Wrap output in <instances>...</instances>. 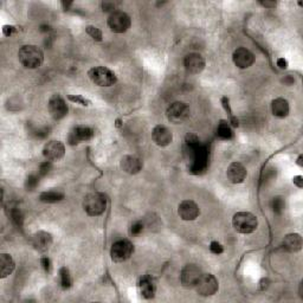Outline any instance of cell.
Instances as JSON below:
<instances>
[{
    "label": "cell",
    "mask_w": 303,
    "mask_h": 303,
    "mask_svg": "<svg viewBox=\"0 0 303 303\" xmlns=\"http://www.w3.org/2000/svg\"><path fill=\"white\" fill-rule=\"evenodd\" d=\"M86 32L92 38H94L95 40H102V32L100 31V28L95 26H88L86 28Z\"/></svg>",
    "instance_id": "obj_30"
},
{
    "label": "cell",
    "mask_w": 303,
    "mask_h": 303,
    "mask_svg": "<svg viewBox=\"0 0 303 303\" xmlns=\"http://www.w3.org/2000/svg\"><path fill=\"white\" fill-rule=\"evenodd\" d=\"M210 250H211V252H214V254H223L224 248L220 243H218V242H212L211 246H210Z\"/></svg>",
    "instance_id": "obj_32"
},
{
    "label": "cell",
    "mask_w": 303,
    "mask_h": 303,
    "mask_svg": "<svg viewBox=\"0 0 303 303\" xmlns=\"http://www.w3.org/2000/svg\"><path fill=\"white\" fill-rule=\"evenodd\" d=\"M121 168L128 174H136L142 168V161L134 156H126L121 160Z\"/></svg>",
    "instance_id": "obj_19"
},
{
    "label": "cell",
    "mask_w": 303,
    "mask_h": 303,
    "mask_svg": "<svg viewBox=\"0 0 303 303\" xmlns=\"http://www.w3.org/2000/svg\"><path fill=\"white\" fill-rule=\"evenodd\" d=\"M194 288L199 295L212 296L217 292L218 281L211 274H202V276L199 277Z\"/></svg>",
    "instance_id": "obj_6"
},
{
    "label": "cell",
    "mask_w": 303,
    "mask_h": 303,
    "mask_svg": "<svg viewBox=\"0 0 303 303\" xmlns=\"http://www.w3.org/2000/svg\"><path fill=\"white\" fill-rule=\"evenodd\" d=\"M40 263H42V266H43V269L45 270V272H49L51 270V260L48 258V257H44V258H42Z\"/></svg>",
    "instance_id": "obj_36"
},
{
    "label": "cell",
    "mask_w": 303,
    "mask_h": 303,
    "mask_svg": "<svg viewBox=\"0 0 303 303\" xmlns=\"http://www.w3.org/2000/svg\"><path fill=\"white\" fill-rule=\"evenodd\" d=\"M178 214L182 220L186 222L194 220V219L199 216V208L194 202L184 200L182 204L179 205Z\"/></svg>",
    "instance_id": "obj_16"
},
{
    "label": "cell",
    "mask_w": 303,
    "mask_h": 303,
    "mask_svg": "<svg viewBox=\"0 0 303 303\" xmlns=\"http://www.w3.org/2000/svg\"><path fill=\"white\" fill-rule=\"evenodd\" d=\"M232 224H234V230L240 234H252L257 228L258 220H257L256 216H254L250 212H238L234 216L232 219Z\"/></svg>",
    "instance_id": "obj_2"
},
{
    "label": "cell",
    "mask_w": 303,
    "mask_h": 303,
    "mask_svg": "<svg viewBox=\"0 0 303 303\" xmlns=\"http://www.w3.org/2000/svg\"><path fill=\"white\" fill-rule=\"evenodd\" d=\"M32 244L40 252H45L50 249L52 244V236L46 231H38L32 237Z\"/></svg>",
    "instance_id": "obj_17"
},
{
    "label": "cell",
    "mask_w": 303,
    "mask_h": 303,
    "mask_svg": "<svg viewBox=\"0 0 303 303\" xmlns=\"http://www.w3.org/2000/svg\"><path fill=\"white\" fill-rule=\"evenodd\" d=\"M272 114L277 118H286L289 114V103L284 98H276L272 103Z\"/></svg>",
    "instance_id": "obj_23"
},
{
    "label": "cell",
    "mask_w": 303,
    "mask_h": 303,
    "mask_svg": "<svg viewBox=\"0 0 303 303\" xmlns=\"http://www.w3.org/2000/svg\"><path fill=\"white\" fill-rule=\"evenodd\" d=\"M234 63L236 64L240 69H248L252 66L254 62V56L251 51H249L246 48H240L234 52Z\"/></svg>",
    "instance_id": "obj_15"
},
{
    "label": "cell",
    "mask_w": 303,
    "mask_h": 303,
    "mask_svg": "<svg viewBox=\"0 0 303 303\" xmlns=\"http://www.w3.org/2000/svg\"><path fill=\"white\" fill-rule=\"evenodd\" d=\"M34 136L38 138H44L48 136V134H49V130H46V128H38V130H34Z\"/></svg>",
    "instance_id": "obj_35"
},
{
    "label": "cell",
    "mask_w": 303,
    "mask_h": 303,
    "mask_svg": "<svg viewBox=\"0 0 303 303\" xmlns=\"http://www.w3.org/2000/svg\"><path fill=\"white\" fill-rule=\"evenodd\" d=\"M40 184V178L37 176H28L26 182H25V188L28 191H34Z\"/></svg>",
    "instance_id": "obj_28"
},
{
    "label": "cell",
    "mask_w": 303,
    "mask_h": 303,
    "mask_svg": "<svg viewBox=\"0 0 303 303\" xmlns=\"http://www.w3.org/2000/svg\"><path fill=\"white\" fill-rule=\"evenodd\" d=\"M94 130L86 126H77L70 132L69 135V142L70 144H77L80 142H86L90 141L94 138Z\"/></svg>",
    "instance_id": "obj_11"
},
{
    "label": "cell",
    "mask_w": 303,
    "mask_h": 303,
    "mask_svg": "<svg viewBox=\"0 0 303 303\" xmlns=\"http://www.w3.org/2000/svg\"><path fill=\"white\" fill-rule=\"evenodd\" d=\"M294 184H296V185H298V188H302V186H303L302 176H296V178H294Z\"/></svg>",
    "instance_id": "obj_39"
},
{
    "label": "cell",
    "mask_w": 303,
    "mask_h": 303,
    "mask_svg": "<svg viewBox=\"0 0 303 303\" xmlns=\"http://www.w3.org/2000/svg\"><path fill=\"white\" fill-rule=\"evenodd\" d=\"M133 251H134V246L130 240H118L116 243L112 244V251H110L112 260L116 263H122L130 258L132 254H133Z\"/></svg>",
    "instance_id": "obj_5"
},
{
    "label": "cell",
    "mask_w": 303,
    "mask_h": 303,
    "mask_svg": "<svg viewBox=\"0 0 303 303\" xmlns=\"http://www.w3.org/2000/svg\"><path fill=\"white\" fill-rule=\"evenodd\" d=\"M167 118L173 124H182L188 118L190 109L188 104L182 102H174L167 109Z\"/></svg>",
    "instance_id": "obj_8"
},
{
    "label": "cell",
    "mask_w": 303,
    "mask_h": 303,
    "mask_svg": "<svg viewBox=\"0 0 303 303\" xmlns=\"http://www.w3.org/2000/svg\"><path fill=\"white\" fill-rule=\"evenodd\" d=\"M144 230V224L140 223V222H136V223H134L132 225L130 228V234H134V236H136V234H140L141 232Z\"/></svg>",
    "instance_id": "obj_33"
},
{
    "label": "cell",
    "mask_w": 303,
    "mask_h": 303,
    "mask_svg": "<svg viewBox=\"0 0 303 303\" xmlns=\"http://www.w3.org/2000/svg\"><path fill=\"white\" fill-rule=\"evenodd\" d=\"M283 248L290 252H296V251L301 250L302 248V238L298 234H290L286 236L283 240Z\"/></svg>",
    "instance_id": "obj_22"
},
{
    "label": "cell",
    "mask_w": 303,
    "mask_h": 303,
    "mask_svg": "<svg viewBox=\"0 0 303 303\" xmlns=\"http://www.w3.org/2000/svg\"><path fill=\"white\" fill-rule=\"evenodd\" d=\"M217 134L218 136L223 138V140H230L232 138V130L230 124H228L226 121H220V124L218 126Z\"/></svg>",
    "instance_id": "obj_25"
},
{
    "label": "cell",
    "mask_w": 303,
    "mask_h": 303,
    "mask_svg": "<svg viewBox=\"0 0 303 303\" xmlns=\"http://www.w3.org/2000/svg\"><path fill=\"white\" fill-rule=\"evenodd\" d=\"M2 31H4L5 36H11V34L16 31V28L14 26H10V25H5L4 28H2Z\"/></svg>",
    "instance_id": "obj_37"
},
{
    "label": "cell",
    "mask_w": 303,
    "mask_h": 303,
    "mask_svg": "<svg viewBox=\"0 0 303 303\" xmlns=\"http://www.w3.org/2000/svg\"><path fill=\"white\" fill-rule=\"evenodd\" d=\"M69 100L72 102L80 103V104L82 106H90V101H88V100L84 98H82V96H69Z\"/></svg>",
    "instance_id": "obj_34"
},
{
    "label": "cell",
    "mask_w": 303,
    "mask_h": 303,
    "mask_svg": "<svg viewBox=\"0 0 303 303\" xmlns=\"http://www.w3.org/2000/svg\"><path fill=\"white\" fill-rule=\"evenodd\" d=\"M272 208L274 214H282L283 211H284L286 202L281 198V196H276V198L272 199Z\"/></svg>",
    "instance_id": "obj_27"
},
{
    "label": "cell",
    "mask_w": 303,
    "mask_h": 303,
    "mask_svg": "<svg viewBox=\"0 0 303 303\" xmlns=\"http://www.w3.org/2000/svg\"><path fill=\"white\" fill-rule=\"evenodd\" d=\"M89 78L98 86H110L116 83V75L114 72L106 66H96L90 69Z\"/></svg>",
    "instance_id": "obj_4"
},
{
    "label": "cell",
    "mask_w": 303,
    "mask_h": 303,
    "mask_svg": "<svg viewBox=\"0 0 303 303\" xmlns=\"http://www.w3.org/2000/svg\"><path fill=\"white\" fill-rule=\"evenodd\" d=\"M200 276V269L196 266H193V264H188V266H186L182 270V275H180L182 284L185 286V288H194V286L196 284V282H198Z\"/></svg>",
    "instance_id": "obj_9"
},
{
    "label": "cell",
    "mask_w": 303,
    "mask_h": 303,
    "mask_svg": "<svg viewBox=\"0 0 303 303\" xmlns=\"http://www.w3.org/2000/svg\"><path fill=\"white\" fill-rule=\"evenodd\" d=\"M277 66H278L281 69H286V66H288V63H286V60L284 58H280V60H277Z\"/></svg>",
    "instance_id": "obj_38"
},
{
    "label": "cell",
    "mask_w": 303,
    "mask_h": 303,
    "mask_svg": "<svg viewBox=\"0 0 303 303\" xmlns=\"http://www.w3.org/2000/svg\"><path fill=\"white\" fill-rule=\"evenodd\" d=\"M106 208H107L106 196L98 192L90 193V194L86 196L84 202H83V208L92 217L101 216L106 211Z\"/></svg>",
    "instance_id": "obj_3"
},
{
    "label": "cell",
    "mask_w": 303,
    "mask_h": 303,
    "mask_svg": "<svg viewBox=\"0 0 303 303\" xmlns=\"http://www.w3.org/2000/svg\"><path fill=\"white\" fill-rule=\"evenodd\" d=\"M11 219H12V222H14V223L17 225V226H22V214L18 208H14V210H11Z\"/></svg>",
    "instance_id": "obj_29"
},
{
    "label": "cell",
    "mask_w": 303,
    "mask_h": 303,
    "mask_svg": "<svg viewBox=\"0 0 303 303\" xmlns=\"http://www.w3.org/2000/svg\"><path fill=\"white\" fill-rule=\"evenodd\" d=\"M19 62L28 69H36L44 60V54L36 45H24L18 52Z\"/></svg>",
    "instance_id": "obj_1"
},
{
    "label": "cell",
    "mask_w": 303,
    "mask_h": 303,
    "mask_svg": "<svg viewBox=\"0 0 303 303\" xmlns=\"http://www.w3.org/2000/svg\"><path fill=\"white\" fill-rule=\"evenodd\" d=\"M184 66H185L188 72L192 74V75H196V74H200L204 70L205 60L199 54H190L185 57Z\"/></svg>",
    "instance_id": "obj_13"
},
{
    "label": "cell",
    "mask_w": 303,
    "mask_h": 303,
    "mask_svg": "<svg viewBox=\"0 0 303 303\" xmlns=\"http://www.w3.org/2000/svg\"><path fill=\"white\" fill-rule=\"evenodd\" d=\"M152 138L158 146L166 147L172 142L173 134L165 126H156L152 132Z\"/></svg>",
    "instance_id": "obj_14"
},
{
    "label": "cell",
    "mask_w": 303,
    "mask_h": 303,
    "mask_svg": "<svg viewBox=\"0 0 303 303\" xmlns=\"http://www.w3.org/2000/svg\"><path fill=\"white\" fill-rule=\"evenodd\" d=\"M48 108H49V112L54 120H60V118H63L68 114L66 103L62 96L60 95H54L50 98Z\"/></svg>",
    "instance_id": "obj_10"
},
{
    "label": "cell",
    "mask_w": 303,
    "mask_h": 303,
    "mask_svg": "<svg viewBox=\"0 0 303 303\" xmlns=\"http://www.w3.org/2000/svg\"><path fill=\"white\" fill-rule=\"evenodd\" d=\"M40 200L43 202H49V204H52V202H58L64 199V193L58 192V191H49V192H44L40 194Z\"/></svg>",
    "instance_id": "obj_24"
},
{
    "label": "cell",
    "mask_w": 303,
    "mask_h": 303,
    "mask_svg": "<svg viewBox=\"0 0 303 303\" xmlns=\"http://www.w3.org/2000/svg\"><path fill=\"white\" fill-rule=\"evenodd\" d=\"M51 170H52V164H51V161H45V162L40 164V174L42 176H46V174L49 173Z\"/></svg>",
    "instance_id": "obj_31"
},
{
    "label": "cell",
    "mask_w": 303,
    "mask_h": 303,
    "mask_svg": "<svg viewBox=\"0 0 303 303\" xmlns=\"http://www.w3.org/2000/svg\"><path fill=\"white\" fill-rule=\"evenodd\" d=\"M138 292L144 296V298H152L156 294V283H154L153 278L150 276L141 277L138 281Z\"/></svg>",
    "instance_id": "obj_20"
},
{
    "label": "cell",
    "mask_w": 303,
    "mask_h": 303,
    "mask_svg": "<svg viewBox=\"0 0 303 303\" xmlns=\"http://www.w3.org/2000/svg\"><path fill=\"white\" fill-rule=\"evenodd\" d=\"M226 176L232 184H240L246 178V170L240 162H232L228 166Z\"/></svg>",
    "instance_id": "obj_18"
},
{
    "label": "cell",
    "mask_w": 303,
    "mask_h": 303,
    "mask_svg": "<svg viewBox=\"0 0 303 303\" xmlns=\"http://www.w3.org/2000/svg\"><path fill=\"white\" fill-rule=\"evenodd\" d=\"M14 260L8 254H0V275L2 278H5L8 275H11L14 270Z\"/></svg>",
    "instance_id": "obj_21"
},
{
    "label": "cell",
    "mask_w": 303,
    "mask_h": 303,
    "mask_svg": "<svg viewBox=\"0 0 303 303\" xmlns=\"http://www.w3.org/2000/svg\"><path fill=\"white\" fill-rule=\"evenodd\" d=\"M60 286L63 289H69L72 286V276H70L69 270L66 268H62L60 270Z\"/></svg>",
    "instance_id": "obj_26"
},
{
    "label": "cell",
    "mask_w": 303,
    "mask_h": 303,
    "mask_svg": "<svg viewBox=\"0 0 303 303\" xmlns=\"http://www.w3.org/2000/svg\"><path fill=\"white\" fill-rule=\"evenodd\" d=\"M108 26L115 34H124L130 28V17L122 11H115L109 16Z\"/></svg>",
    "instance_id": "obj_7"
},
{
    "label": "cell",
    "mask_w": 303,
    "mask_h": 303,
    "mask_svg": "<svg viewBox=\"0 0 303 303\" xmlns=\"http://www.w3.org/2000/svg\"><path fill=\"white\" fill-rule=\"evenodd\" d=\"M66 154V147L60 141H50L45 144L43 156L49 161L60 160Z\"/></svg>",
    "instance_id": "obj_12"
}]
</instances>
